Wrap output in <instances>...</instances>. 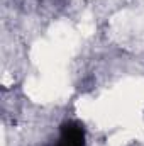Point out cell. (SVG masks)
Listing matches in <instances>:
<instances>
[{"label":"cell","instance_id":"cell-1","mask_svg":"<svg viewBox=\"0 0 144 146\" xmlns=\"http://www.w3.org/2000/svg\"><path fill=\"white\" fill-rule=\"evenodd\" d=\"M56 146H85V133L78 124H65Z\"/></svg>","mask_w":144,"mask_h":146}]
</instances>
